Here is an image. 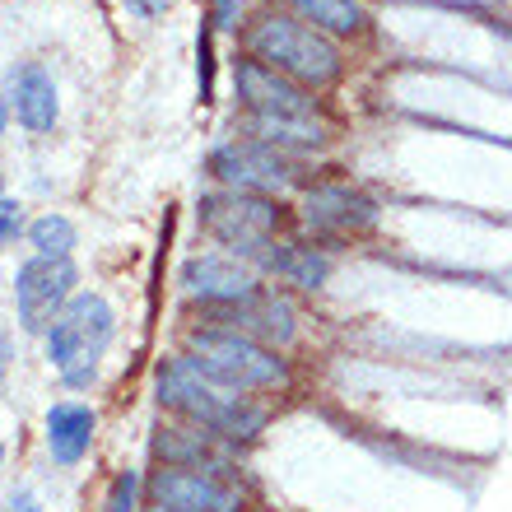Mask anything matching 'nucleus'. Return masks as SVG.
Segmentation results:
<instances>
[{
    "label": "nucleus",
    "instance_id": "1",
    "mask_svg": "<svg viewBox=\"0 0 512 512\" xmlns=\"http://www.w3.org/2000/svg\"><path fill=\"white\" fill-rule=\"evenodd\" d=\"M154 391H159V405L177 410V415L187 419V424H196V429L224 438L229 447L252 443L256 433L266 429V410H261V405L238 396V391H224L219 382L205 378V373H196V364H191L187 354L159 364Z\"/></svg>",
    "mask_w": 512,
    "mask_h": 512
},
{
    "label": "nucleus",
    "instance_id": "2",
    "mask_svg": "<svg viewBox=\"0 0 512 512\" xmlns=\"http://www.w3.org/2000/svg\"><path fill=\"white\" fill-rule=\"evenodd\" d=\"M247 56L261 61V66L280 70L303 89H326V84L340 80V47L326 38L322 28L303 24L298 14H261L252 19L243 38Z\"/></svg>",
    "mask_w": 512,
    "mask_h": 512
},
{
    "label": "nucleus",
    "instance_id": "3",
    "mask_svg": "<svg viewBox=\"0 0 512 512\" xmlns=\"http://www.w3.org/2000/svg\"><path fill=\"white\" fill-rule=\"evenodd\" d=\"M187 359L196 364V373H205L224 391H238V396L289 382V364L270 345L238 336V331H224V326H196L187 340Z\"/></svg>",
    "mask_w": 512,
    "mask_h": 512
},
{
    "label": "nucleus",
    "instance_id": "4",
    "mask_svg": "<svg viewBox=\"0 0 512 512\" xmlns=\"http://www.w3.org/2000/svg\"><path fill=\"white\" fill-rule=\"evenodd\" d=\"M112 336H117V317H112L108 298L75 294V303L47 331V359L66 387H89L98 378V364H103Z\"/></svg>",
    "mask_w": 512,
    "mask_h": 512
},
{
    "label": "nucleus",
    "instance_id": "5",
    "mask_svg": "<svg viewBox=\"0 0 512 512\" xmlns=\"http://www.w3.org/2000/svg\"><path fill=\"white\" fill-rule=\"evenodd\" d=\"M201 224L215 233L219 243L229 247V256H243L256 261L275 243V229H280V205L270 196H252V191H210L201 196Z\"/></svg>",
    "mask_w": 512,
    "mask_h": 512
},
{
    "label": "nucleus",
    "instance_id": "6",
    "mask_svg": "<svg viewBox=\"0 0 512 512\" xmlns=\"http://www.w3.org/2000/svg\"><path fill=\"white\" fill-rule=\"evenodd\" d=\"M75 266L56 261V256H28L14 270V308H19V326L24 331H52L56 317L75 303Z\"/></svg>",
    "mask_w": 512,
    "mask_h": 512
},
{
    "label": "nucleus",
    "instance_id": "7",
    "mask_svg": "<svg viewBox=\"0 0 512 512\" xmlns=\"http://www.w3.org/2000/svg\"><path fill=\"white\" fill-rule=\"evenodd\" d=\"M210 173L229 191H252V196H280L298 177L284 149H270L261 140H247V135L210 149Z\"/></svg>",
    "mask_w": 512,
    "mask_h": 512
},
{
    "label": "nucleus",
    "instance_id": "8",
    "mask_svg": "<svg viewBox=\"0 0 512 512\" xmlns=\"http://www.w3.org/2000/svg\"><path fill=\"white\" fill-rule=\"evenodd\" d=\"M298 215H303V229L312 238H354V233L378 224V201L345 187V182H317L303 191Z\"/></svg>",
    "mask_w": 512,
    "mask_h": 512
},
{
    "label": "nucleus",
    "instance_id": "9",
    "mask_svg": "<svg viewBox=\"0 0 512 512\" xmlns=\"http://www.w3.org/2000/svg\"><path fill=\"white\" fill-rule=\"evenodd\" d=\"M177 289H182V298L201 303V308H229V303H243L266 284L256 280V270L247 261H238V256L205 252L191 256L187 266L177 270Z\"/></svg>",
    "mask_w": 512,
    "mask_h": 512
},
{
    "label": "nucleus",
    "instance_id": "10",
    "mask_svg": "<svg viewBox=\"0 0 512 512\" xmlns=\"http://www.w3.org/2000/svg\"><path fill=\"white\" fill-rule=\"evenodd\" d=\"M205 326H224V331H238V336H252L261 345H289L294 340V303L275 289H256L243 303H229V308H201Z\"/></svg>",
    "mask_w": 512,
    "mask_h": 512
},
{
    "label": "nucleus",
    "instance_id": "11",
    "mask_svg": "<svg viewBox=\"0 0 512 512\" xmlns=\"http://www.w3.org/2000/svg\"><path fill=\"white\" fill-rule=\"evenodd\" d=\"M149 499L154 508L168 512H243V494L233 480L205 471H177V466H163L149 480Z\"/></svg>",
    "mask_w": 512,
    "mask_h": 512
},
{
    "label": "nucleus",
    "instance_id": "12",
    "mask_svg": "<svg viewBox=\"0 0 512 512\" xmlns=\"http://www.w3.org/2000/svg\"><path fill=\"white\" fill-rule=\"evenodd\" d=\"M233 89H238L247 112H261V117H312V122H317L312 89L294 84L289 75H280V70L261 66L252 56L233 66Z\"/></svg>",
    "mask_w": 512,
    "mask_h": 512
},
{
    "label": "nucleus",
    "instance_id": "13",
    "mask_svg": "<svg viewBox=\"0 0 512 512\" xmlns=\"http://www.w3.org/2000/svg\"><path fill=\"white\" fill-rule=\"evenodd\" d=\"M149 452L163 461V466H177V471H205V475H224V480H233V457L229 447H224V438H215V433L205 429H154V438H149Z\"/></svg>",
    "mask_w": 512,
    "mask_h": 512
},
{
    "label": "nucleus",
    "instance_id": "14",
    "mask_svg": "<svg viewBox=\"0 0 512 512\" xmlns=\"http://www.w3.org/2000/svg\"><path fill=\"white\" fill-rule=\"evenodd\" d=\"M10 103H14L19 126H28V131H52L56 117H61L56 80L47 75V66H38V61H24L19 70H10Z\"/></svg>",
    "mask_w": 512,
    "mask_h": 512
},
{
    "label": "nucleus",
    "instance_id": "15",
    "mask_svg": "<svg viewBox=\"0 0 512 512\" xmlns=\"http://www.w3.org/2000/svg\"><path fill=\"white\" fill-rule=\"evenodd\" d=\"M252 266L266 270V275H275L280 284H294V289H322V284L331 280V256L317 252V247L270 243Z\"/></svg>",
    "mask_w": 512,
    "mask_h": 512
},
{
    "label": "nucleus",
    "instance_id": "16",
    "mask_svg": "<svg viewBox=\"0 0 512 512\" xmlns=\"http://www.w3.org/2000/svg\"><path fill=\"white\" fill-rule=\"evenodd\" d=\"M94 429H98V419L89 405H80V401L52 405L47 410V452H52L56 466H75L89 452V443H94Z\"/></svg>",
    "mask_w": 512,
    "mask_h": 512
},
{
    "label": "nucleus",
    "instance_id": "17",
    "mask_svg": "<svg viewBox=\"0 0 512 512\" xmlns=\"http://www.w3.org/2000/svg\"><path fill=\"white\" fill-rule=\"evenodd\" d=\"M243 135L247 140H261L270 149H284V154H317L326 145L322 122H312V117H261V112H243Z\"/></svg>",
    "mask_w": 512,
    "mask_h": 512
},
{
    "label": "nucleus",
    "instance_id": "18",
    "mask_svg": "<svg viewBox=\"0 0 512 512\" xmlns=\"http://www.w3.org/2000/svg\"><path fill=\"white\" fill-rule=\"evenodd\" d=\"M289 14H298L303 24L322 28L326 38L336 33V38H350L364 28V10H359V0H280Z\"/></svg>",
    "mask_w": 512,
    "mask_h": 512
},
{
    "label": "nucleus",
    "instance_id": "19",
    "mask_svg": "<svg viewBox=\"0 0 512 512\" xmlns=\"http://www.w3.org/2000/svg\"><path fill=\"white\" fill-rule=\"evenodd\" d=\"M28 243L33 256H56V261H70V247H75V224L66 215H42L33 229H28Z\"/></svg>",
    "mask_w": 512,
    "mask_h": 512
},
{
    "label": "nucleus",
    "instance_id": "20",
    "mask_svg": "<svg viewBox=\"0 0 512 512\" xmlns=\"http://www.w3.org/2000/svg\"><path fill=\"white\" fill-rule=\"evenodd\" d=\"M19 233H24V205L14 201V196H5V201H0V243L14 247Z\"/></svg>",
    "mask_w": 512,
    "mask_h": 512
},
{
    "label": "nucleus",
    "instance_id": "21",
    "mask_svg": "<svg viewBox=\"0 0 512 512\" xmlns=\"http://www.w3.org/2000/svg\"><path fill=\"white\" fill-rule=\"evenodd\" d=\"M135 489H140V475H135V471H122V475H117V485H112V499H108V512H131Z\"/></svg>",
    "mask_w": 512,
    "mask_h": 512
},
{
    "label": "nucleus",
    "instance_id": "22",
    "mask_svg": "<svg viewBox=\"0 0 512 512\" xmlns=\"http://www.w3.org/2000/svg\"><path fill=\"white\" fill-rule=\"evenodd\" d=\"M201 103L215 98V52H210V28H201Z\"/></svg>",
    "mask_w": 512,
    "mask_h": 512
},
{
    "label": "nucleus",
    "instance_id": "23",
    "mask_svg": "<svg viewBox=\"0 0 512 512\" xmlns=\"http://www.w3.org/2000/svg\"><path fill=\"white\" fill-rule=\"evenodd\" d=\"M126 10H131L135 19H159V14L168 10V0H126Z\"/></svg>",
    "mask_w": 512,
    "mask_h": 512
},
{
    "label": "nucleus",
    "instance_id": "24",
    "mask_svg": "<svg viewBox=\"0 0 512 512\" xmlns=\"http://www.w3.org/2000/svg\"><path fill=\"white\" fill-rule=\"evenodd\" d=\"M5 512H42V508H38V499H33L28 489H14L10 503H5Z\"/></svg>",
    "mask_w": 512,
    "mask_h": 512
},
{
    "label": "nucleus",
    "instance_id": "25",
    "mask_svg": "<svg viewBox=\"0 0 512 512\" xmlns=\"http://www.w3.org/2000/svg\"><path fill=\"white\" fill-rule=\"evenodd\" d=\"M238 5H243V0H215V24L219 28H233V19H238Z\"/></svg>",
    "mask_w": 512,
    "mask_h": 512
},
{
    "label": "nucleus",
    "instance_id": "26",
    "mask_svg": "<svg viewBox=\"0 0 512 512\" xmlns=\"http://www.w3.org/2000/svg\"><path fill=\"white\" fill-rule=\"evenodd\" d=\"M149 512H168V508H149Z\"/></svg>",
    "mask_w": 512,
    "mask_h": 512
}]
</instances>
